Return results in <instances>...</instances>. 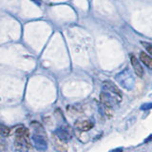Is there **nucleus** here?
I'll return each mask as SVG.
<instances>
[{
    "label": "nucleus",
    "mask_w": 152,
    "mask_h": 152,
    "mask_svg": "<svg viewBox=\"0 0 152 152\" xmlns=\"http://www.w3.org/2000/svg\"><path fill=\"white\" fill-rule=\"evenodd\" d=\"M15 146L18 150L31 149V142L28 140V130L25 127H18L15 130Z\"/></svg>",
    "instance_id": "1"
},
{
    "label": "nucleus",
    "mask_w": 152,
    "mask_h": 152,
    "mask_svg": "<svg viewBox=\"0 0 152 152\" xmlns=\"http://www.w3.org/2000/svg\"><path fill=\"white\" fill-rule=\"evenodd\" d=\"M116 80L124 88L128 89V90L132 89L133 87H134V84H135V80L131 73V71L127 69H124L122 72L117 74Z\"/></svg>",
    "instance_id": "2"
},
{
    "label": "nucleus",
    "mask_w": 152,
    "mask_h": 152,
    "mask_svg": "<svg viewBox=\"0 0 152 152\" xmlns=\"http://www.w3.org/2000/svg\"><path fill=\"white\" fill-rule=\"evenodd\" d=\"M113 94L114 93L108 91V90H107V91H103L101 93V95H100V99H101V102L104 107H112L120 102L121 97L118 96V95H114V96H112Z\"/></svg>",
    "instance_id": "3"
},
{
    "label": "nucleus",
    "mask_w": 152,
    "mask_h": 152,
    "mask_svg": "<svg viewBox=\"0 0 152 152\" xmlns=\"http://www.w3.org/2000/svg\"><path fill=\"white\" fill-rule=\"evenodd\" d=\"M130 61H131V65L133 66V69H134V72L136 73V75L139 76V77H142V76H144V69H142L139 60L137 59V57L134 54H130Z\"/></svg>",
    "instance_id": "4"
},
{
    "label": "nucleus",
    "mask_w": 152,
    "mask_h": 152,
    "mask_svg": "<svg viewBox=\"0 0 152 152\" xmlns=\"http://www.w3.org/2000/svg\"><path fill=\"white\" fill-rule=\"evenodd\" d=\"M93 123L89 120H80L75 123L76 129L80 131H88L93 127Z\"/></svg>",
    "instance_id": "5"
},
{
    "label": "nucleus",
    "mask_w": 152,
    "mask_h": 152,
    "mask_svg": "<svg viewBox=\"0 0 152 152\" xmlns=\"http://www.w3.org/2000/svg\"><path fill=\"white\" fill-rule=\"evenodd\" d=\"M103 84H104V88H106L107 90H108V91H110V92H112L114 94L118 95V96L122 97L121 90L119 89V88L117 87V86L114 83H112L111 81H104Z\"/></svg>",
    "instance_id": "6"
},
{
    "label": "nucleus",
    "mask_w": 152,
    "mask_h": 152,
    "mask_svg": "<svg viewBox=\"0 0 152 152\" xmlns=\"http://www.w3.org/2000/svg\"><path fill=\"white\" fill-rule=\"evenodd\" d=\"M140 60L142 61V64H145L147 68L152 69V57H150L148 54H146L145 52L142 51L140 52Z\"/></svg>",
    "instance_id": "7"
},
{
    "label": "nucleus",
    "mask_w": 152,
    "mask_h": 152,
    "mask_svg": "<svg viewBox=\"0 0 152 152\" xmlns=\"http://www.w3.org/2000/svg\"><path fill=\"white\" fill-rule=\"evenodd\" d=\"M56 136L61 139L62 141H68L70 139V135L69 133L68 132V130L64 129V128H58V129L56 130Z\"/></svg>",
    "instance_id": "8"
},
{
    "label": "nucleus",
    "mask_w": 152,
    "mask_h": 152,
    "mask_svg": "<svg viewBox=\"0 0 152 152\" xmlns=\"http://www.w3.org/2000/svg\"><path fill=\"white\" fill-rule=\"evenodd\" d=\"M10 132H11V129H10L8 126L0 124V134H1L3 137H7L10 134Z\"/></svg>",
    "instance_id": "9"
},
{
    "label": "nucleus",
    "mask_w": 152,
    "mask_h": 152,
    "mask_svg": "<svg viewBox=\"0 0 152 152\" xmlns=\"http://www.w3.org/2000/svg\"><path fill=\"white\" fill-rule=\"evenodd\" d=\"M7 149V144L5 142L4 138L2 137V135L0 134V151H5Z\"/></svg>",
    "instance_id": "10"
},
{
    "label": "nucleus",
    "mask_w": 152,
    "mask_h": 152,
    "mask_svg": "<svg viewBox=\"0 0 152 152\" xmlns=\"http://www.w3.org/2000/svg\"><path fill=\"white\" fill-rule=\"evenodd\" d=\"M141 44L145 47V49L147 50V52L152 55V44H149L147 42H141Z\"/></svg>",
    "instance_id": "11"
},
{
    "label": "nucleus",
    "mask_w": 152,
    "mask_h": 152,
    "mask_svg": "<svg viewBox=\"0 0 152 152\" xmlns=\"http://www.w3.org/2000/svg\"><path fill=\"white\" fill-rule=\"evenodd\" d=\"M151 108H152V103H146V104H142L141 110H148V109H151Z\"/></svg>",
    "instance_id": "12"
},
{
    "label": "nucleus",
    "mask_w": 152,
    "mask_h": 152,
    "mask_svg": "<svg viewBox=\"0 0 152 152\" xmlns=\"http://www.w3.org/2000/svg\"><path fill=\"white\" fill-rule=\"evenodd\" d=\"M32 1H34V2H36L38 5H41V0H32Z\"/></svg>",
    "instance_id": "13"
},
{
    "label": "nucleus",
    "mask_w": 152,
    "mask_h": 152,
    "mask_svg": "<svg viewBox=\"0 0 152 152\" xmlns=\"http://www.w3.org/2000/svg\"><path fill=\"white\" fill-rule=\"evenodd\" d=\"M151 140H152V135L149 138H147V139L145 140V142H148V141H151Z\"/></svg>",
    "instance_id": "14"
}]
</instances>
